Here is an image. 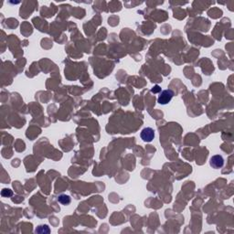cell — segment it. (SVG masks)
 Here are the masks:
<instances>
[{
  "instance_id": "cell-2",
  "label": "cell",
  "mask_w": 234,
  "mask_h": 234,
  "mask_svg": "<svg viewBox=\"0 0 234 234\" xmlns=\"http://www.w3.org/2000/svg\"><path fill=\"white\" fill-rule=\"evenodd\" d=\"M154 137H155V131H154L153 128L146 127V128L142 130V132H141V138L143 139V141L149 143V142L153 141Z\"/></svg>"
},
{
  "instance_id": "cell-3",
  "label": "cell",
  "mask_w": 234,
  "mask_h": 234,
  "mask_svg": "<svg viewBox=\"0 0 234 234\" xmlns=\"http://www.w3.org/2000/svg\"><path fill=\"white\" fill-rule=\"evenodd\" d=\"M223 165H224V159L221 156L216 155L211 158V166L213 168H220L223 167Z\"/></svg>"
},
{
  "instance_id": "cell-6",
  "label": "cell",
  "mask_w": 234,
  "mask_h": 234,
  "mask_svg": "<svg viewBox=\"0 0 234 234\" xmlns=\"http://www.w3.org/2000/svg\"><path fill=\"white\" fill-rule=\"evenodd\" d=\"M1 195L4 198H10V197L13 196V192H12V190L9 189H4L1 191Z\"/></svg>"
},
{
  "instance_id": "cell-1",
  "label": "cell",
  "mask_w": 234,
  "mask_h": 234,
  "mask_svg": "<svg viewBox=\"0 0 234 234\" xmlns=\"http://www.w3.org/2000/svg\"><path fill=\"white\" fill-rule=\"evenodd\" d=\"M174 96V92L172 90H164L161 92L160 95L158 96V99H157V102L160 103V104H167L171 100L172 98Z\"/></svg>"
},
{
  "instance_id": "cell-5",
  "label": "cell",
  "mask_w": 234,
  "mask_h": 234,
  "mask_svg": "<svg viewBox=\"0 0 234 234\" xmlns=\"http://www.w3.org/2000/svg\"><path fill=\"white\" fill-rule=\"evenodd\" d=\"M36 232L38 233H50L51 232V230L48 228L47 225H41V226H39L38 228L36 229Z\"/></svg>"
},
{
  "instance_id": "cell-7",
  "label": "cell",
  "mask_w": 234,
  "mask_h": 234,
  "mask_svg": "<svg viewBox=\"0 0 234 234\" xmlns=\"http://www.w3.org/2000/svg\"><path fill=\"white\" fill-rule=\"evenodd\" d=\"M151 92H154V93H157V92H161V88H160L158 85H156L155 87L151 90Z\"/></svg>"
},
{
  "instance_id": "cell-4",
  "label": "cell",
  "mask_w": 234,
  "mask_h": 234,
  "mask_svg": "<svg viewBox=\"0 0 234 234\" xmlns=\"http://www.w3.org/2000/svg\"><path fill=\"white\" fill-rule=\"evenodd\" d=\"M58 201L60 204H62V205H69L70 203V196H68V195L62 194V195L59 196Z\"/></svg>"
}]
</instances>
